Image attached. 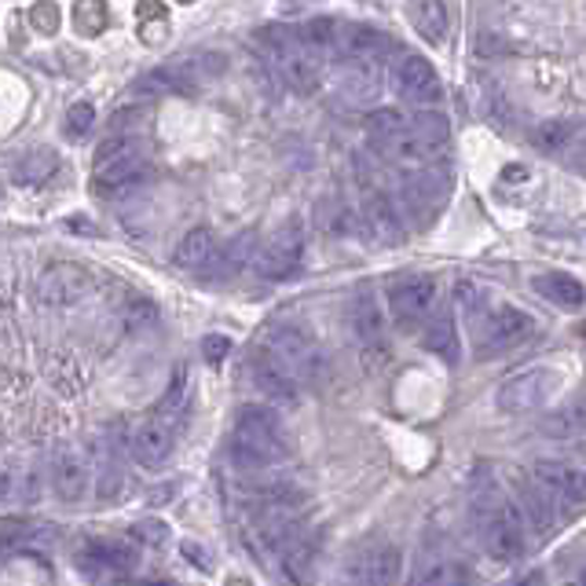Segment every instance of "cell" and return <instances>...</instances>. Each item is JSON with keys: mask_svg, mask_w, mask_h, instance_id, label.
<instances>
[{"mask_svg": "<svg viewBox=\"0 0 586 586\" xmlns=\"http://www.w3.org/2000/svg\"><path fill=\"white\" fill-rule=\"evenodd\" d=\"M473 520L480 547L491 561L513 564L528 553V517L509 495H502L495 484L480 488L473 495Z\"/></svg>", "mask_w": 586, "mask_h": 586, "instance_id": "obj_1", "label": "cell"}, {"mask_svg": "<svg viewBox=\"0 0 586 586\" xmlns=\"http://www.w3.org/2000/svg\"><path fill=\"white\" fill-rule=\"evenodd\" d=\"M227 455L238 469L246 473H260V469H271L286 458V433H282V422L268 407L249 403L238 411L235 429H232V444H227Z\"/></svg>", "mask_w": 586, "mask_h": 586, "instance_id": "obj_2", "label": "cell"}, {"mask_svg": "<svg viewBox=\"0 0 586 586\" xmlns=\"http://www.w3.org/2000/svg\"><path fill=\"white\" fill-rule=\"evenodd\" d=\"M260 48L271 62V70L279 73V81L286 89H293L297 96H308L323 85V56H316L312 48L301 45L297 30H282V26H271L265 37H260Z\"/></svg>", "mask_w": 586, "mask_h": 586, "instance_id": "obj_3", "label": "cell"}, {"mask_svg": "<svg viewBox=\"0 0 586 586\" xmlns=\"http://www.w3.org/2000/svg\"><path fill=\"white\" fill-rule=\"evenodd\" d=\"M558 392H561V371L558 366L536 363V366H525V371L509 374V378L499 385L495 407L502 414H528V411L547 407Z\"/></svg>", "mask_w": 586, "mask_h": 586, "instance_id": "obj_4", "label": "cell"}, {"mask_svg": "<svg viewBox=\"0 0 586 586\" xmlns=\"http://www.w3.org/2000/svg\"><path fill=\"white\" fill-rule=\"evenodd\" d=\"M265 349L276 355V363L290 374L297 385H308L319 378L323 371V355L319 344L308 338V330L293 327V323H279V327L268 330Z\"/></svg>", "mask_w": 586, "mask_h": 586, "instance_id": "obj_5", "label": "cell"}, {"mask_svg": "<svg viewBox=\"0 0 586 586\" xmlns=\"http://www.w3.org/2000/svg\"><path fill=\"white\" fill-rule=\"evenodd\" d=\"M531 330H536V319H531L525 308L499 305L484 323H480L477 333H473L477 355H480V360H491V355H506V352L517 349V344H525L531 338Z\"/></svg>", "mask_w": 586, "mask_h": 586, "instance_id": "obj_6", "label": "cell"}, {"mask_svg": "<svg viewBox=\"0 0 586 586\" xmlns=\"http://www.w3.org/2000/svg\"><path fill=\"white\" fill-rule=\"evenodd\" d=\"M301 257H305V227H301L297 216H290L254 254V268L265 279H286L301 268Z\"/></svg>", "mask_w": 586, "mask_h": 586, "instance_id": "obj_7", "label": "cell"}, {"mask_svg": "<svg viewBox=\"0 0 586 586\" xmlns=\"http://www.w3.org/2000/svg\"><path fill=\"white\" fill-rule=\"evenodd\" d=\"M452 140V125H447V114L440 110H418L407 118V136L396 151V162H411V165H425L433 162L440 151Z\"/></svg>", "mask_w": 586, "mask_h": 586, "instance_id": "obj_8", "label": "cell"}, {"mask_svg": "<svg viewBox=\"0 0 586 586\" xmlns=\"http://www.w3.org/2000/svg\"><path fill=\"white\" fill-rule=\"evenodd\" d=\"M48 484L62 502H81L89 488H96V473H92V455L81 452L78 444H59L48 462Z\"/></svg>", "mask_w": 586, "mask_h": 586, "instance_id": "obj_9", "label": "cell"}, {"mask_svg": "<svg viewBox=\"0 0 586 586\" xmlns=\"http://www.w3.org/2000/svg\"><path fill=\"white\" fill-rule=\"evenodd\" d=\"M400 572H403L400 550L389 547V542H378V547L360 550L344 564L338 586H400Z\"/></svg>", "mask_w": 586, "mask_h": 586, "instance_id": "obj_10", "label": "cell"}, {"mask_svg": "<svg viewBox=\"0 0 586 586\" xmlns=\"http://www.w3.org/2000/svg\"><path fill=\"white\" fill-rule=\"evenodd\" d=\"M146 162V143L140 136H114L99 146L96 154V184L103 187H121L140 176Z\"/></svg>", "mask_w": 586, "mask_h": 586, "instance_id": "obj_11", "label": "cell"}, {"mask_svg": "<svg viewBox=\"0 0 586 586\" xmlns=\"http://www.w3.org/2000/svg\"><path fill=\"white\" fill-rule=\"evenodd\" d=\"M436 279L418 271V276H403L389 286V312L400 327H418L422 319L433 316L436 308Z\"/></svg>", "mask_w": 586, "mask_h": 586, "instance_id": "obj_12", "label": "cell"}, {"mask_svg": "<svg viewBox=\"0 0 586 586\" xmlns=\"http://www.w3.org/2000/svg\"><path fill=\"white\" fill-rule=\"evenodd\" d=\"M389 85L400 99L407 103H433L440 99V78L433 70V62L414 56V51H407L392 62L389 70Z\"/></svg>", "mask_w": 586, "mask_h": 586, "instance_id": "obj_13", "label": "cell"}, {"mask_svg": "<svg viewBox=\"0 0 586 586\" xmlns=\"http://www.w3.org/2000/svg\"><path fill=\"white\" fill-rule=\"evenodd\" d=\"M173 440H176L173 418H165V414L154 411L151 418H143V422L129 433V455L136 458V466L159 469L165 458H169V452H173Z\"/></svg>", "mask_w": 586, "mask_h": 586, "instance_id": "obj_14", "label": "cell"}, {"mask_svg": "<svg viewBox=\"0 0 586 586\" xmlns=\"http://www.w3.org/2000/svg\"><path fill=\"white\" fill-rule=\"evenodd\" d=\"M333 81L349 103H374L389 85V70L378 59H341Z\"/></svg>", "mask_w": 586, "mask_h": 586, "instance_id": "obj_15", "label": "cell"}, {"mask_svg": "<svg viewBox=\"0 0 586 586\" xmlns=\"http://www.w3.org/2000/svg\"><path fill=\"white\" fill-rule=\"evenodd\" d=\"M447 195H452V173L440 169V165H425V169H418L400 191L403 206L411 209L414 216L436 213V209L447 202Z\"/></svg>", "mask_w": 586, "mask_h": 586, "instance_id": "obj_16", "label": "cell"}, {"mask_svg": "<svg viewBox=\"0 0 586 586\" xmlns=\"http://www.w3.org/2000/svg\"><path fill=\"white\" fill-rule=\"evenodd\" d=\"M531 480H539L561 502H586V466L579 462H569V458H536Z\"/></svg>", "mask_w": 586, "mask_h": 586, "instance_id": "obj_17", "label": "cell"}, {"mask_svg": "<svg viewBox=\"0 0 586 586\" xmlns=\"http://www.w3.org/2000/svg\"><path fill=\"white\" fill-rule=\"evenodd\" d=\"M363 232L371 235L374 246H400L403 243V224L396 206L382 191H366L363 195Z\"/></svg>", "mask_w": 586, "mask_h": 586, "instance_id": "obj_18", "label": "cell"}, {"mask_svg": "<svg viewBox=\"0 0 586 586\" xmlns=\"http://www.w3.org/2000/svg\"><path fill=\"white\" fill-rule=\"evenodd\" d=\"M89 455H92V473H96V491L103 499H114L125 484L121 444L110 433H96L89 444Z\"/></svg>", "mask_w": 586, "mask_h": 586, "instance_id": "obj_19", "label": "cell"}, {"mask_svg": "<svg viewBox=\"0 0 586 586\" xmlns=\"http://www.w3.org/2000/svg\"><path fill=\"white\" fill-rule=\"evenodd\" d=\"M37 290L45 305H73V301H81L89 293V271L73 265H56L40 276Z\"/></svg>", "mask_w": 586, "mask_h": 586, "instance_id": "obj_20", "label": "cell"}, {"mask_svg": "<svg viewBox=\"0 0 586 586\" xmlns=\"http://www.w3.org/2000/svg\"><path fill=\"white\" fill-rule=\"evenodd\" d=\"M349 319L363 344H382L385 312H382V301H378V293H374V286H366V282L355 286L352 301H349Z\"/></svg>", "mask_w": 586, "mask_h": 586, "instance_id": "obj_21", "label": "cell"}, {"mask_svg": "<svg viewBox=\"0 0 586 586\" xmlns=\"http://www.w3.org/2000/svg\"><path fill=\"white\" fill-rule=\"evenodd\" d=\"M249 371H254V382L260 385V392H268L271 400H282V403L297 400L301 385L293 382L286 371H282V366L276 363V355H271L265 344H257L254 355H249Z\"/></svg>", "mask_w": 586, "mask_h": 586, "instance_id": "obj_22", "label": "cell"}, {"mask_svg": "<svg viewBox=\"0 0 586 586\" xmlns=\"http://www.w3.org/2000/svg\"><path fill=\"white\" fill-rule=\"evenodd\" d=\"M81 569H89L96 575H125L136 569V553L125 547V542L92 539L81 547Z\"/></svg>", "mask_w": 586, "mask_h": 586, "instance_id": "obj_23", "label": "cell"}, {"mask_svg": "<svg viewBox=\"0 0 586 586\" xmlns=\"http://www.w3.org/2000/svg\"><path fill=\"white\" fill-rule=\"evenodd\" d=\"M220 260V243L213 235V227L198 224L191 227L180 243H176V268L184 271H209Z\"/></svg>", "mask_w": 586, "mask_h": 586, "instance_id": "obj_24", "label": "cell"}, {"mask_svg": "<svg viewBox=\"0 0 586 586\" xmlns=\"http://www.w3.org/2000/svg\"><path fill=\"white\" fill-rule=\"evenodd\" d=\"M392 48V40L382 34V30L366 26V23H344L341 26V45L338 59H378L385 62V51Z\"/></svg>", "mask_w": 586, "mask_h": 586, "instance_id": "obj_25", "label": "cell"}, {"mask_svg": "<svg viewBox=\"0 0 586 586\" xmlns=\"http://www.w3.org/2000/svg\"><path fill=\"white\" fill-rule=\"evenodd\" d=\"M539 433L550 440H569V436H583L586 433V392H575L572 400H564L561 407L539 422Z\"/></svg>", "mask_w": 586, "mask_h": 586, "instance_id": "obj_26", "label": "cell"}, {"mask_svg": "<svg viewBox=\"0 0 586 586\" xmlns=\"http://www.w3.org/2000/svg\"><path fill=\"white\" fill-rule=\"evenodd\" d=\"M276 564H279V575L286 586H308L312 569H316V542H312L308 531L297 542H290V547L276 558Z\"/></svg>", "mask_w": 586, "mask_h": 586, "instance_id": "obj_27", "label": "cell"}, {"mask_svg": "<svg viewBox=\"0 0 586 586\" xmlns=\"http://www.w3.org/2000/svg\"><path fill=\"white\" fill-rule=\"evenodd\" d=\"M366 136H371V143L378 146V151L392 154V159H396V151H400L403 136H407V118L396 107L374 110L371 118H366Z\"/></svg>", "mask_w": 586, "mask_h": 586, "instance_id": "obj_28", "label": "cell"}, {"mask_svg": "<svg viewBox=\"0 0 586 586\" xmlns=\"http://www.w3.org/2000/svg\"><path fill=\"white\" fill-rule=\"evenodd\" d=\"M558 502H561V499L553 495V491L542 488L539 480H528V488L520 491V509H525L528 525H536L539 531L558 528V517H561Z\"/></svg>", "mask_w": 586, "mask_h": 586, "instance_id": "obj_29", "label": "cell"}, {"mask_svg": "<svg viewBox=\"0 0 586 586\" xmlns=\"http://www.w3.org/2000/svg\"><path fill=\"white\" fill-rule=\"evenodd\" d=\"M56 165H59V159L48 151V146H30V151L15 154L12 165H8V173H12L15 184L37 187V184H45L51 173H56Z\"/></svg>", "mask_w": 586, "mask_h": 586, "instance_id": "obj_30", "label": "cell"}, {"mask_svg": "<svg viewBox=\"0 0 586 586\" xmlns=\"http://www.w3.org/2000/svg\"><path fill=\"white\" fill-rule=\"evenodd\" d=\"M531 290H539L542 297L553 301L561 308H583L586 305V286L579 279L564 276V271H547V276L531 279Z\"/></svg>", "mask_w": 586, "mask_h": 586, "instance_id": "obj_31", "label": "cell"}, {"mask_svg": "<svg viewBox=\"0 0 586 586\" xmlns=\"http://www.w3.org/2000/svg\"><path fill=\"white\" fill-rule=\"evenodd\" d=\"M455 308L473 330L491 316V312H495V308H491L488 286H484V282H477V279H458L455 282Z\"/></svg>", "mask_w": 586, "mask_h": 586, "instance_id": "obj_32", "label": "cell"}, {"mask_svg": "<svg viewBox=\"0 0 586 586\" xmlns=\"http://www.w3.org/2000/svg\"><path fill=\"white\" fill-rule=\"evenodd\" d=\"M473 583H477V575H473V569H469L466 561L436 558V561H429L425 569L414 575L411 586H473Z\"/></svg>", "mask_w": 586, "mask_h": 586, "instance_id": "obj_33", "label": "cell"}, {"mask_svg": "<svg viewBox=\"0 0 586 586\" xmlns=\"http://www.w3.org/2000/svg\"><path fill=\"white\" fill-rule=\"evenodd\" d=\"M341 26L338 19H327V15H316V19H305V23L297 26V37L301 45L312 48L316 56H338V45H341Z\"/></svg>", "mask_w": 586, "mask_h": 586, "instance_id": "obj_34", "label": "cell"}, {"mask_svg": "<svg viewBox=\"0 0 586 586\" xmlns=\"http://www.w3.org/2000/svg\"><path fill=\"white\" fill-rule=\"evenodd\" d=\"M579 132H583V125L575 121V118H547V121H539L536 125V132H531V143L539 146V151H561V146H569L579 140Z\"/></svg>", "mask_w": 586, "mask_h": 586, "instance_id": "obj_35", "label": "cell"}, {"mask_svg": "<svg viewBox=\"0 0 586 586\" xmlns=\"http://www.w3.org/2000/svg\"><path fill=\"white\" fill-rule=\"evenodd\" d=\"M411 19H414L418 34H422L429 45H444L447 40V30H452V12H447V4H436V0H429V4H414Z\"/></svg>", "mask_w": 586, "mask_h": 586, "instance_id": "obj_36", "label": "cell"}, {"mask_svg": "<svg viewBox=\"0 0 586 586\" xmlns=\"http://www.w3.org/2000/svg\"><path fill=\"white\" fill-rule=\"evenodd\" d=\"M425 349L440 355L444 363H458V349H462V341H458V330H455V319L447 316H436L429 323L425 330Z\"/></svg>", "mask_w": 586, "mask_h": 586, "instance_id": "obj_37", "label": "cell"}, {"mask_svg": "<svg viewBox=\"0 0 586 586\" xmlns=\"http://www.w3.org/2000/svg\"><path fill=\"white\" fill-rule=\"evenodd\" d=\"M37 477H34V469H8L4 473V499L8 502H34L37 499Z\"/></svg>", "mask_w": 586, "mask_h": 586, "instance_id": "obj_38", "label": "cell"}, {"mask_svg": "<svg viewBox=\"0 0 586 586\" xmlns=\"http://www.w3.org/2000/svg\"><path fill=\"white\" fill-rule=\"evenodd\" d=\"M73 19H78V30L81 34H99L103 26H107V12H103L99 4H78L73 8Z\"/></svg>", "mask_w": 586, "mask_h": 586, "instance_id": "obj_39", "label": "cell"}, {"mask_svg": "<svg viewBox=\"0 0 586 586\" xmlns=\"http://www.w3.org/2000/svg\"><path fill=\"white\" fill-rule=\"evenodd\" d=\"M92 121H96V110H92V103H73L70 118H67L70 132H85V129H92Z\"/></svg>", "mask_w": 586, "mask_h": 586, "instance_id": "obj_40", "label": "cell"}, {"mask_svg": "<svg viewBox=\"0 0 586 586\" xmlns=\"http://www.w3.org/2000/svg\"><path fill=\"white\" fill-rule=\"evenodd\" d=\"M132 536L151 542V547H159V542H165V528L159 525V520H140V525L132 528Z\"/></svg>", "mask_w": 586, "mask_h": 586, "instance_id": "obj_41", "label": "cell"}, {"mask_svg": "<svg viewBox=\"0 0 586 586\" xmlns=\"http://www.w3.org/2000/svg\"><path fill=\"white\" fill-rule=\"evenodd\" d=\"M569 165L579 176H586V129L579 132V140L572 143V154H569Z\"/></svg>", "mask_w": 586, "mask_h": 586, "instance_id": "obj_42", "label": "cell"}, {"mask_svg": "<svg viewBox=\"0 0 586 586\" xmlns=\"http://www.w3.org/2000/svg\"><path fill=\"white\" fill-rule=\"evenodd\" d=\"M502 586H547V572H542V569H528L525 575H513V579L502 583Z\"/></svg>", "mask_w": 586, "mask_h": 586, "instance_id": "obj_43", "label": "cell"}, {"mask_svg": "<svg viewBox=\"0 0 586 586\" xmlns=\"http://www.w3.org/2000/svg\"><path fill=\"white\" fill-rule=\"evenodd\" d=\"M224 349H232V341H227V338H206V355H209V360H220Z\"/></svg>", "mask_w": 586, "mask_h": 586, "instance_id": "obj_44", "label": "cell"}]
</instances>
